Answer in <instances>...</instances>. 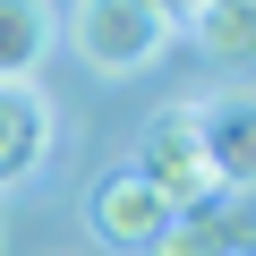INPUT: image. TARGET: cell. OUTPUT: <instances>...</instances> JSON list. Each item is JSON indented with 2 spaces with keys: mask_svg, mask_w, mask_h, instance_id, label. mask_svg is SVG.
<instances>
[{
  "mask_svg": "<svg viewBox=\"0 0 256 256\" xmlns=\"http://www.w3.org/2000/svg\"><path fill=\"white\" fill-rule=\"evenodd\" d=\"M68 43L94 77H137L171 52V18L154 0H77L68 9Z\"/></svg>",
  "mask_w": 256,
  "mask_h": 256,
  "instance_id": "1",
  "label": "cell"
},
{
  "mask_svg": "<svg viewBox=\"0 0 256 256\" xmlns=\"http://www.w3.org/2000/svg\"><path fill=\"white\" fill-rule=\"evenodd\" d=\"M137 180L180 214L196 196H214V171H205V146H196V102H171L146 120V137H137Z\"/></svg>",
  "mask_w": 256,
  "mask_h": 256,
  "instance_id": "2",
  "label": "cell"
},
{
  "mask_svg": "<svg viewBox=\"0 0 256 256\" xmlns=\"http://www.w3.org/2000/svg\"><path fill=\"white\" fill-rule=\"evenodd\" d=\"M248 239H256L248 188H214V196L180 205V214L154 230V248H146V256H248Z\"/></svg>",
  "mask_w": 256,
  "mask_h": 256,
  "instance_id": "3",
  "label": "cell"
},
{
  "mask_svg": "<svg viewBox=\"0 0 256 256\" xmlns=\"http://www.w3.org/2000/svg\"><path fill=\"white\" fill-rule=\"evenodd\" d=\"M196 146H205L214 188H256V102L248 94L196 102Z\"/></svg>",
  "mask_w": 256,
  "mask_h": 256,
  "instance_id": "4",
  "label": "cell"
},
{
  "mask_svg": "<svg viewBox=\"0 0 256 256\" xmlns=\"http://www.w3.org/2000/svg\"><path fill=\"white\" fill-rule=\"evenodd\" d=\"M86 214H94V239H102V248H137V256H146V248H154V230L171 222V205H162L137 171H111V180L94 188V205H86Z\"/></svg>",
  "mask_w": 256,
  "mask_h": 256,
  "instance_id": "5",
  "label": "cell"
},
{
  "mask_svg": "<svg viewBox=\"0 0 256 256\" xmlns=\"http://www.w3.org/2000/svg\"><path fill=\"white\" fill-rule=\"evenodd\" d=\"M43 154H52V102L34 86H0V188L34 180Z\"/></svg>",
  "mask_w": 256,
  "mask_h": 256,
  "instance_id": "6",
  "label": "cell"
},
{
  "mask_svg": "<svg viewBox=\"0 0 256 256\" xmlns=\"http://www.w3.org/2000/svg\"><path fill=\"white\" fill-rule=\"evenodd\" d=\"M60 43V18L52 0H0V86H26Z\"/></svg>",
  "mask_w": 256,
  "mask_h": 256,
  "instance_id": "7",
  "label": "cell"
},
{
  "mask_svg": "<svg viewBox=\"0 0 256 256\" xmlns=\"http://www.w3.org/2000/svg\"><path fill=\"white\" fill-rule=\"evenodd\" d=\"M188 26H196L205 60H222V68H248V52H256V0H205Z\"/></svg>",
  "mask_w": 256,
  "mask_h": 256,
  "instance_id": "8",
  "label": "cell"
},
{
  "mask_svg": "<svg viewBox=\"0 0 256 256\" xmlns=\"http://www.w3.org/2000/svg\"><path fill=\"white\" fill-rule=\"evenodd\" d=\"M154 9H162V18L180 26V18H196V9H205V0H154Z\"/></svg>",
  "mask_w": 256,
  "mask_h": 256,
  "instance_id": "9",
  "label": "cell"
}]
</instances>
